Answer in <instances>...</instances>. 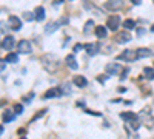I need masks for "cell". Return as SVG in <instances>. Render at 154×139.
I'll use <instances>...</instances> for the list:
<instances>
[{
    "mask_svg": "<svg viewBox=\"0 0 154 139\" xmlns=\"http://www.w3.org/2000/svg\"><path fill=\"white\" fill-rule=\"evenodd\" d=\"M42 65L48 73H54V71H57L59 66H60V60L54 54H45L42 57Z\"/></svg>",
    "mask_w": 154,
    "mask_h": 139,
    "instance_id": "cell-1",
    "label": "cell"
},
{
    "mask_svg": "<svg viewBox=\"0 0 154 139\" xmlns=\"http://www.w3.org/2000/svg\"><path fill=\"white\" fill-rule=\"evenodd\" d=\"M117 59L119 60H126V62H134V60L139 59V56H137V51L136 50H125Z\"/></svg>",
    "mask_w": 154,
    "mask_h": 139,
    "instance_id": "cell-2",
    "label": "cell"
},
{
    "mask_svg": "<svg viewBox=\"0 0 154 139\" xmlns=\"http://www.w3.org/2000/svg\"><path fill=\"white\" fill-rule=\"evenodd\" d=\"M31 42L29 40H26V39H23V40H20L19 43H17V51L20 53V54H29L31 53Z\"/></svg>",
    "mask_w": 154,
    "mask_h": 139,
    "instance_id": "cell-3",
    "label": "cell"
},
{
    "mask_svg": "<svg viewBox=\"0 0 154 139\" xmlns=\"http://www.w3.org/2000/svg\"><path fill=\"white\" fill-rule=\"evenodd\" d=\"M119 25H120V16H119V14H114V16H110V17H108L106 26H108L111 31H117Z\"/></svg>",
    "mask_w": 154,
    "mask_h": 139,
    "instance_id": "cell-4",
    "label": "cell"
},
{
    "mask_svg": "<svg viewBox=\"0 0 154 139\" xmlns=\"http://www.w3.org/2000/svg\"><path fill=\"white\" fill-rule=\"evenodd\" d=\"M131 39H133V37H131V34L128 33V29H126V31H122V33H117V34L114 36V40H116L117 43H128Z\"/></svg>",
    "mask_w": 154,
    "mask_h": 139,
    "instance_id": "cell-5",
    "label": "cell"
},
{
    "mask_svg": "<svg viewBox=\"0 0 154 139\" xmlns=\"http://www.w3.org/2000/svg\"><path fill=\"white\" fill-rule=\"evenodd\" d=\"M8 25H10V28L14 29V31L22 29V20L17 16H10V19H8Z\"/></svg>",
    "mask_w": 154,
    "mask_h": 139,
    "instance_id": "cell-6",
    "label": "cell"
},
{
    "mask_svg": "<svg viewBox=\"0 0 154 139\" xmlns=\"http://www.w3.org/2000/svg\"><path fill=\"white\" fill-rule=\"evenodd\" d=\"M123 6V2L122 0H108L105 3V8L106 10H111V11H117Z\"/></svg>",
    "mask_w": 154,
    "mask_h": 139,
    "instance_id": "cell-7",
    "label": "cell"
},
{
    "mask_svg": "<svg viewBox=\"0 0 154 139\" xmlns=\"http://www.w3.org/2000/svg\"><path fill=\"white\" fill-rule=\"evenodd\" d=\"M14 43H16L14 37H12V36H6V37H3V40H2V48L6 50V51H10V50H12Z\"/></svg>",
    "mask_w": 154,
    "mask_h": 139,
    "instance_id": "cell-8",
    "label": "cell"
},
{
    "mask_svg": "<svg viewBox=\"0 0 154 139\" xmlns=\"http://www.w3.org/2000/svg\"><path fill=\"white\" fill-rule=\"evenodd\" d=\"M60 94H63L62 88H49L48 91L43 94V97H45V99H51V97H59Z\"/></svg>",
    "mask_w": 154,
    "mask_h": 139,
    "instance_id": "cell-9",
    "label": "cell"
},
{
    "mask_svg": "<svg viewBox=\"0 0 154 139\" xmlns=\"http://www.w3.org/2000/svg\"><path fill=\"white\" fill-rule=\"evenodd\" d=\"M105 71H106V74H110V76H114V74H117L120 71V65L119 64H108L106 66H105Z\"/></svg>",
    "mask_w": 154,
    "mask_h": 139,
    "instance_id": "cell-10",
    "label": "cell"
},
{
    "mask_svg": "<svg viewBox=\"0 0 154 139\" xmlns=\"http://www.w3.org/2000/svg\"><path fill=\"white\" fill-rule=\"evenodd\" d=\"M83 6L87 8V10H89L91 12H94V14H96V16H99V17H100V16H103V11L100 10V8H97V6L91 5V3L88 2V0H85V2H83Z\"/></svg>",
    "mask_w": 154,
    "mask_h": 139,
    "instance_id": "cell-11",
    "label": "cell"
},
{
    "mask_svg": "<svg viewBox=\"0 0 154 139\" xmlns=\"http://www.w3.org/2000/svg\"><path fill=\"white\" fill-rule=\"evenodd\" d=\"M85 50H87L89 56H96L99 53V45L97 43H87L85 45Z\"/></svg>",
    "mask_w": 154,
    "mask_h": 139,
    "instance_id": "cell-12",
    "label": "cell"
},
{
    "mask_svg": "<svg viewBox=\"0 0 154 139\" xmlns=\"http://www.w3.org/2000/svg\"><path fill=\"white\" fill-rule=\"evenodd\" d=\"M65 62H66V65L70 66L71 70H77V60H76V57H74V54H68L66 57H65Z\"/></svg>",
    "mask_w": 154,
    "mask_h": 139,
    "instance_id": "cell-13",
    "label": "cell"
},
{
    "mask_svg": "<svg viewBox=\"0 0 154 139\" xmlns=\"http://www.w3.org/2000/svg\"><path fill=\"white\" fill-rule=\"evenodd\" d=\"M34 14H35V20H37V22H42L45 19V16H46V14H45V8L43 6H37V8H35Z\"/></svg>",
    "mask_w": 154,
    "mask_h": 139,
    "instance_id": "cell-14",
    "label": "cell"
},
{
    "mask_svg": "<svg viewBox=\"0 0 154 139\" xmlns=\"http://www.w3.org/2000/svg\"><path fill=\"white\" fill-rule=\"evenodd\" d=\"M59 25H60V22H49V23L45 26V33H46V34L54 33V31L59 28Z\"/></svg>",
    "mask_w": 154,
    "mask_h": 139,
    "instance_id": "cell-15",
    "label": "cell"
},
{
    "mask_svg": "<svg viewBox=\"0 0 154 139\" xmlns=\"http://www.w3.org/2000/svg\"><path fill=\"white\" fill-rule=\"evenodd\" d=\"M142 116H145V121H143V122L147 124L148 127H151L153 122H154V119L151 118V114H149V108H145V110L142 111Z\"/></svg>",
    "mask_w": 154,
    "mask_h": 139,
    "instance_id": "cell-16",
    "label": "cell"
},
{
    "mask_svg": "<svg viewBox=\"0 0 154 139\" xmlns=\"http://www.w3.org/2000/svg\"><path fill=\"white\" fill-rule=\"evenodd\" d=\"M94 33H96V36L99 39H105L106 37V28L105 26H96V28H94Z\"/></svg>",
    "mask_w": 154,
    "mask_h": 139,
    "instance_id": "cell-17",
    "label": "cell"
},
{
    "mask_svg": "<svg viewBox=\"0 0 154 139\" xmlns=\"http://www.w3.org/2000/svg\"><path fill=\"white\" fill-rule=\"evenodd\" d=\"M74 84L77 85V87H87L88 85V80L83 77V76H74Z\"/></svg>",
    "mask_w": 154,
    "mask_h": 139,
    "instance_id": "cell-18",
    "label": "cell"
},
{
    "mask_svg": "<svg viewBox=\"0 0 154 139\" xmlns=\"http://www.w3.org/2000/svg\"><path fill=\"white\" fill-rule=\"evenodd\" d=\"M137 56H139V59L140 57H149L151 56V50H148V48H137Z\"/></svg>",
    "mask_w": 154,
    "mask_h": 139,
    "instance_id": "cell-19",
    "label": "cell"
},
{
    "mask_svg": "<svg viewBox=\"0 0 154 139\" xmlns=\"http://www.w3.org/2000/svg\"><path fill=\"white\" fill-rule=\"evenodd\" d=\"M123 28L128 29V31L134 29V28H136V22H134L133 19H126V20L123 22Z\"/></svg>",
    "mask_w": 154,
    "mask_h": 139,
    "instance_id": "cell-20",
    "label": "cell"
},
{
    "mask_svg": "<svg viewBox=\"0 0 154 139\" xmlns=\"http://www.w3.org/2000/svg\"><path fill=\"white\" fill-rule=\"evenodd\" d=\"M14 114L16 113H12V111H10V110L3 111V122H11V121L14 119Z\"/></svg>",
    "mask_w": 154,
    "mask_h": 139,
    "instance_id": "cell-21",
    "label": "cell"
},
{
    "mask_svg": "<svg viewBox=\"0 0 154 139\" xmlns=\"http://www.w3.org/2000/svg\"><path fill=\"white\" fill-rule=\"evenodd\" d=\"M5 60L6 62H11V64H17V62H19V56L14 54V53H10V54L5 57Z\"/></svg>",
    "mask_w": 154,
    "mask_h": 139,
    "instance_id": "cell-22",
    "label": "cell"
},
{
    "mask_svg": "<svg viewBox=\"0 0 154 139\" xmlns=\"http://www.w3.org/2000/svg\"><path fill=\"white\" fill-rule=\"evenodd\" d=\"M143 74L147 79H154V68H149V66L143 68Z\"/></svg>",
    "mask_w": 154,
    "mask_h": 139,
    "instance_id": "cell-23",
    "label": "cell"
},
{
    "mask_svg": "<svg viewBox=\"0 0 154 139\" xmlns=\"http://www.w3.org/2000/svg\"><path fill=\"white\" fill-rule=\"evenodd\" d=\"M93 26H94V22L93 20H88L87 23H85V28H83V33L85 34H89L93 31Z\"/></svg>",
    "mask_w": 154,
    "mask_h": 139,
    "instance_id": "cell-24",
    "label": "cell"
},
{
    "mask_svg": "<svg viewBox=\"0 0 154 139\" xmlns=\"http://www.w3.org/2000/svg\"><path fill=\"white\" fill-rule=\"evenodd\" d=\"M62 93L63 94H71V85L70 82H65V84H62Z\"/></svg>",
    "mask_w": 154,
    "mask_h": 139,
    "instance_id": "cell-25",
    "label": "cell"
},
{
    "mask_svg": "<svg viewBox=\"0 0 154 139\" xmlns=\"http://www.w3.org/2000/svg\"><path fill=\"white\" fill-rule=\"evenodd\" d=\"M23 19H25L26 22L35 20V14H34V12H29V11H25V12H23Z\"/></svg>",
    "mask_w": 154,
    "mask_h": 139,
    "instance_id": "cell-26",
    "label": "cell"
},
{
    "mask_svg": "<svg viewBox=\"0 0 154 139\" xmlns=\"http://www.w3.org/2000/svg\"><path fill=\"white\" fill-rule=\"evenodd\" d=\"M45 113H46V108H43V110H39V111H37V114H35V116H34V118L31 119V121H33V122H34V121H37L39 118H42V116H43Z\"/></svg>",
    "mask_w": 154,
    "mask_h": 139,
    "instance_id": "cell-27",
    "label": "cell"
},
{
    "mask_svg": "<svg viewBox=\"0 0 154 139\" xmlns=\"http://www.w3.org/2000/svg\"><path fill=\"white\" fill-rule=\"evenodd\" d=\"M128 73H129V68L122 70V73H120V80H125L126 77H128Z\"/></svg>",
    "mask_w": 154,
    "mask_h": 139,
    "instance_id": "cell-28",
    "label": "cell"
},
{
    "mask_svg": "<svg viewBox=\"0 0 154 139\" xmlns=\"http://www.w3.org/2000/svg\"><path fill=\"white\" fill-rule=\"evenodd\" d=\"M34 97V93L31 91V93H28V94H25L23 97H22V101H25V102H31V99Z\"/></svg>",
    "mask_w": 154,
    "mask_h": 139,
    "instance_id": "cell-29",
    "label": "cell"
},
{
    "mask_svg": "<svg viewBox=\"0 0 154 139\" xmlns=\"http://www.w3.org/2000/svg\"><path fill=\"white\" fill-rule=\"evenodd\" d=\"M83 48H85V45H82V43H76L74 48H72V51H74V53H79L80 50H83Z\"/></svg>",
    "mask_w": 154,
    "mask_h": 139,
    "instance_id": "cell-30",
    "label": "cell"
},
{
    "mask_svg": "<svg viewBox=\"0 0 154 139\" xmlns=\"http://www.w3.org/2000/svg\"><path fill=\"white\" fill-rule=\"evenodd\" d=\"M14 111H16V114H22V111H23V107H22L20 104H16V105H14Z\"/></svg>",
    "mask_w": 154,
    "mask_h": 139,
    "instance_id": "cell-31",
    "label": "cell"
},
{
    "mask_svg": "<svg viewBox=\"0 0 154 139\" xmlns=\"http://www.w3.org/2000/svg\"><path fill=\"white\" fill-rule=\"evenodd\" d=\"M88 114H93V116H100L102 113H99V111H93V110H87Z\"/></svg>",
    "mask_w": 154,
    "mask_h": 139,
    "instance_id": "cell-32",
    "label": "cell"
},
{
    "mask_svg": "<svg viewBox=\"0 0 154 139\" xmlns=\"http://www.w3.org/2000/svg\"><path fill=\"white\" fill-rule=\"evenodd\" d=\"M137 34H139V36H143V34H145V29H143V28H142V29H137Z\"/></svg>",
    "mask_w": 154,
    "mask_h": 139,
    "instance_id": "cell-33",
    "label": "cell"
},
{
    "mask_svg": "<svg viewBox=\"0 0 154 139\" xmlns=\"http://www.w3.org/2000/svg\"><path fill=\"white\" fill-rule=\"evenodd\" d=\"M131 2H133L134 5H140V3H142V0H131Z\"/></svg>",
    "mask_w": 154,
    "mask_h": 139,
    "instance_id": "cell-34",
    "label": "cell"
},
{
    "mask_svg": "<svg viewBox=\"0 0 154 139\" xmlns=\"http://www.w3.org/2000/svg\"><path fill=\"white\" fill-rule=\"evenodd\" d=\"M77 107H85V102L83 101H79V102H77Z\"/></svg>",
    "mask_w": 154,
    "mask_h": 139,
    "instance_id": "cell-35",
    "label": "cell"
},
{
    "mask_svg": "<svg viewBox=\"0 0 154 139\" xmlns=\"http://www.w3.org/2000/svg\"><path fill=\"white\" fill-rule=\"evenodd\" d=\"M119 91H120V93H125L126 88H125V87H119Z\"/></svg>",
    "mask_w": 154,
    "mask_h": 139,
    "instance_id": "cell-36",
    "label": "cell"
},
{
    "mask_svg": "<svg viewBox=\"0 0 154 139\" xmlns=\"http://www.w3.org/2000/svg\"><path fill=\"white\" fill-rule=\"evenodd\" d=\"M62 2H63V0H54V5H60Z\"/></svg>",
    "mask_w": 154,
    "mask_h": 139,
    "instance_id": "cell-37",
    "label": "cell"
},
{
    "mask_svg": "<svg viewBox=\"0 0 154 139\" xmlns=\"http://www.w3.org/2000/svg\"><path fill=\"white\" fill-rule=\"evenodd\" d=\"M68 22V19H65V17H63V19H60V23H66Z\"/></svg>",
    "mask_w": 154,
    "mask_h": 139,
    "instance_id": "cell-38",
    "label": "cell"
},
{
    "mask_svg": "<svg viewBox=\"0 0 154 139\" xmlns=\"http://www.w3.org/2000/svg\"><path fill=\"white\" fill-rule=\"evenodd\" d=\"M151 31H153V33H154V25H153V26H151Z\"/></svg>",
    "mask_w": 154,
    "mask_h": 139,
    "instance_id": "cell-39",
    "label": "cell"
}]
</instances>
